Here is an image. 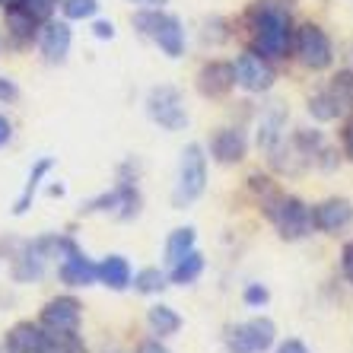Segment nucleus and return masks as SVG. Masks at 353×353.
<instances>
[{
    "label": "nucleus",
    "instance_id": "f257e3e1",
    "mask_svg": "<svg viewBox=\"0 0 353 353\" xmlns=\"http://www.w3.org/2000/svg\"><path fill=\"white\" fill-rule=\"evenodd\" d=\"M252 32L255 51L261 58H287L293 41V19L283 0H258L252 7Z\"/></svg>",
    "mask_w": 353,
    "mask_h": 353
},
{
    "label": "nucleus",
    "instance_id": "f03ea898",
    "mask_svg": "<svg viewBox=\"0 0 353 353\" xmlns=\"http://www.w3.org/2000/svg\"><path fill=\"white\" fill-rule=\"evenodd\" d=\"M264 214L274 220L283 239H303L312 232V210L293 194H280V191H268L264 194Z\"/></svg>",
    "mask_w": 353,
    "mask_h": 353
},
{
    "label": "nucleus",
    "instance_id": "7ed1b4c3",
    "mask_svg": "<svg viewBox=\"0 0 353 353\" xmlns=\"http://www.w3.org/2000/svg\"><path fill=\"white\" fill-rule=\"evenodd\" d=\"M207 188V157L201 143H188L181 150V163H179V181L172 191V204L175 207H188Z\"/></svg>",
    "mask_w": 353,
    "mask_h": 353
},
{
    "label": "nucleus",
    "instance_id": "20e7f679",
    "mask_svg": "<svg viewBox=\"0 0 353 353\" xmlns=\"http://www.w3.org/2000/svg\"><path fill=\"white\" fill-rule=\"evenodd\" d=\"M147 115L163 128V131H181L188 124V112L181 102V92L175 86H157L147 96Z\"/></svg>",
    "mask_w": 353,
    "mask_h": 353
},
{
    "label": "nucleus",
    "instance_id": "39448f33",
    "mask_svg": "<svg viewBox=\"0 0 353 353\" xmlns=\"http://www.w3.org/2000/svg\"><path fill=\"white\" fill-rule=\"evenodd\" d=\"M296 58L303 61L309 70H325L334 61V48H331V39L325 35V29L315 23H305L296 29Z\"/></svg>",
    "mask_w": 353,
    "mask_h": 353
},
{
    "label": "nucleus",
    "instance_id": "423d86ee",
    "mask_svg": "<svg viewBox=\"0 0 353 353\" xmlns=\"http://www.w3.org/2000/svg\"><path fill=\"white\" fill-rule=\"evenodd\" d=\"M277 337L271 319H248L230 331V353H268Z\"/></svg>",
    "mask_w": 353,
    "mask_h": 353
},
{
    "label": "nucleus",
    "instance_id": "0eeeda50",
    "mask_svg": "<svg viewBox=\"0 0 353 353\" xmlns=\"http://www.w3.org/2000/svg\"><path fill=\"white\" fill-rule=\"evenodd\" d=\"M58 252H64L58 274L67 287H90V283L99 280V264H92L70 239H58Z\"/></svg>",
    "mask_w": 353,
    "mask_h": 353
},
{
    "label": "nucleus",
    "instance_id": "6e6552de",
    "mask_svg": "<svg viewBox=\"0 0 353 353\" xmlns=\"http://www.w3.org/2000/svg\"><path fill=\"white\" fill-rule=\"evenodd\" d=\"M232 74H236V83L248 92H264L274 86V70L268 64V58H261L258 51H245L239 54L236 64H232Z\"/></svg>",
    "mask_w": 353,
    "mask_h": 353
},
{
    "label": "nucleus",
    "instance_id": "1a4fd4ad",
    "mask_svg": "<svg viewBox=\"0 0 353 353\" xmlns=\"http://www.w3.org/2000/svg\"><path fill=\"white\" fill-rule=\"evenodd\" d=\"M83 305L77 296H54L41 309V325L45 331H77L80 328Z\"/></svg>",
    "mask_w": 353,
    "mask_h": 353
},
{
    "label": "nucleus",
    "instance_id": "9d476101",
    "mask_svg": "<svg viewBox=\"0 0 353 353\" xmlns=\"http://www.w3.org/2000/svg\"><path fill=\"white\" fill-rule=\"evenodd\" d=\"M353 223V204L344 197H328L312 210V226L321 232H341Z\"/></svg>",
    "mask_w": 353,
    "mask_h": 353
},
{
    "label": "nucleus",
    "instance_id": "9b49d317",
    "mask_svg": "<svg viewBox=\"0 0 353 353\" xmlns=\"http://www.w3.org/2000/svg\"><path fill=\"white\" fill-rule=\"evenodd\" d=\"M232 86H236V74H232V64H226V61H210L197 74V90L210 99L226 96Z\"/></svg>",
    "mask_w": 353,
    "mask_h": 353
},
{
    "label": "nucleus",
    "instance_id": "f8f14e48",
    "mask_svg": "<svg viewBox=\"0 0 353 353\" xmlns=\"http://www.w3.org/2000/svg\"><path fill=\"white\" fill-rule=\"evenodd\" d=\"M70 41H74V35H70V26L67 23H45V29L39 35V48L48 64H64L67 51H70Z\"/></svg>",
    "mask_w": 353,
    "mask_h": 353
},
{
    "label": "nucleus",
    "instance_id": "ddd939ff",
    "mask_svg": "<svg viewBox=\"0 0 353 353\" xmlns=\"http://www.w3.org/2000/svg\"><path fill=\"white\" fill-rule=\"evenodd\" d=\"M86 210H112V214L121 216V220H131V216L140 214V194H137V188H131V185L124 181V185H118V188L112 191V194L92 201Z\"/></svg>",
    "mask_w": 353,
    "mask_h": 353
},
{
    "label": "nucleus",
    "instance_id": "4468645a",
    "mask_svg": "<svg viewBox=\"0 0 353 353\" xmlns=\"http://www.w3.org/2000/svg\"><path fill=\"white\" fill-rule=\"evenodd\" d=\"M210 150H214V159L223 165H232V163H242L248 153V140L245 134L239 128H223V131L214 134L210 140Z\"/></svg>",
    "mask_w": 353,
    "mask_h": 353
},
{
    "label": "nucleus",
    "instance_id": "2eb2a0df",
    "mask_svg": "<svg viewBox=\"0 0 353 353\" xmlns=\"http://www.w3.org/2000/svg\"><path fill=\"white\" fill-rule=\"evenodd\" d=\"M41 334H45V331H41L39 325H32V321H17V325L7 331L3 347H7V353H39Z\"/></svg>",
    "mask_w": 353,
    "mask_h": 353
},
{
    "label": "nucleus",
    "instance_id": "dca6fc26",
    "mask_svg": "<svg viewBox=\"0 0 353 353\" xmlns=\"http://www.w3.org/2000/svg\"><path fill=\"white\" fill-rule=\"evenodd\" d=\"M150 39H157V45L169 58H181V51H185V29H181L179 17H169V13H163L157 32L150 35Z\"/></svg>",
    "mask_w": 353,
    "mask_h": 353
},
{
    "label": "nucleus",
    "instance_id": "f3484780",
    "mask_svg": "<svg viewBox=\"0 0 353 353\" xmlns=\"http://www.w3.org/2000/svg\"><path fill=\"white\" fill-rule=\"evenodd\" d=\"M99 280L108 290H128L131 287V264L121 255H108L105 261L99 264Z\"/></svg>",
    "mask_w": 353,
    "mask_h": 353
},
{
    "label": "nucleus",
    "instance_id": "a211bd4d",
    "mask_svg": "<svg viewBox=\"0 0 353 353\" xmlns=\"http://www.w3.org/2000/svg\"><path fill=\"white\" fill-rule=\"evenodd\" d=\"M7 32L10 39L17 41V45H26V41H32L35 32H39V23H35L23 7H10L7 10Z\"/></svg>",
    "mask_w": 353,
    "mask_h": 353
},
{
    "label": "nucleus",
    "instance_id": "6ab92c4d",
    "mask_svg": "<svg viewBox=\"0 0 353 353\" xmlns=\"http://www.w3.org/2000/svg\"><path fill=\"white\" fill-rule=\"evenodd\" d=\"M54 169V159H48V157H41L39 163L32 165V172H29V181H26V188H23V194H19V201H17V207H13V214L17 216H23L26 210H29V204H32V197H35V191H39V185H41V179Z\"/></svg>",
    "mask_w": 353,
    "mask_h": 353
},
{
    "label": "nucleus",
    "instance_id": "aec40b11",
    "mask_svg": "<svg viewBox=\"0 0 353 353\" xmlns=\"http://www.w3.org/2000/svg\"><path fill=\"white\" fill-rule=\"evenodd\" d=\"M39 353H86L77 331H45Z\"/></svg>",
    "mask_w": 353,
    "mask_h": 353
},
{
    "label": "nucleus",
    "instance_id": "412c9836",
    "mask_svg": "<svg viewBox=\"0 0 353 353\" xmlns=\"http://www.w3.org/2000/svg\"><path fill=\"white\" fill-rule=\"evenodd\" d=\"M201 271H204V258H201V252L191 248L188 255L179 258V261L172 264V274H169V277H172V283H181V287H185V283H194V280L201 277Z\"/></svg>",
    "mask_w": 353,
    "mask_h": 353
},
{
    "label": "nucleus",
    "instance_id": "4be33fe9",
    "mask_svg": "<svg viewBox=\"0 0 353 353\" xmlns=\"http://www.w3.org/2000/svg\"><path fill=\"white\" fill-rule=\"evenodd\" d=\"M147 321H150V328L157 331L159 337L175 334V331L181 328V315L175 312L172 305H153V309L147 312Z\"/></svg>",
    "mask_w": 353,
    "mask_h": 353
},
{
    "label": "nucleus",
    "instance_id": "5701e85b",
    "mask_svg": "<svg viewBox=\"0 0 353 353\" xmlns=\"http://www.w3.org/2000/svg\"><path fill=\"white\" fill-rule=\"evenodd\" d=\"M194 248V230L191 226H181V230L169 232V239H165V261L175 264L179 258H185Z\"/></svg>",
    "mask_w": 353,
    "mask_h": 353
},
{
    "label": "nucleus",
    "instance_id": "b1692460",
    "mask_svg": "<svg viewBox=\"0 0 353 353\" xmlns=\"http://www.w3.org/2000/svg\"><path fill=\"white\" fill-rule=\"evenodd\" d=\"M309 112H312L319 121H331V118L344 115V105H341V102L334 99V92L325 90V92H319V96H312V102H309Z\"/></svg>",
    "mask_w": 353,
    "mask_h": 353
},
{
    "label": "nucleus",
    "instance_id": "393cba45",
    "mask_svg": "<svg viewBox=\"0 0 353 353\" xmlns=\"http://www.w3.org/2000/svg\"><path fill=\"white\" fill-rule=\"evenodd\" d=\"M165 287V277L159 268H143V271L134 274V290L137 293H159Z\"/></svg>",
    "mask_w": 353,
    "mask_h": 353
},
{
    "label": "nucleus",
    "instance_id": "a878e982",
    "mask_svg": "<svg viewBox=\"0 0 353 353\" xmlns=\"http://www.w3.org/2000/svg\"><path fill=\"white\" fill-rule=\"evenodd\" d=\"M58 3H61V0H19L17 7H23L26 13L35 19V23H48V19L54 17Z\"/></svg>",
    "mask_w": 353,
    "mask_h": 353
},
{
    "label": "nucleus",
    "instance_id": "bb28decb",
    "mask_svg": "<svg viewBox=\"0 0 353 353\" xmlns=\"http://www.w3.org/2000/svg\"><path fill=\"white\" fill-rule=\"evenodd\" d=\"M280 124H283V115H280V108H274L271 115L261 121V131H258V143H261V147H274V143H277Z\"/></svg>",
    "mask_w": 353,
    "mask_h": 353
},
{
    "label": "nucleus",
    "instance_id": "cd10ccee",
    "mask_svg": "<svg viewBox=\"0 0 353 353\" xmlns=\"http://www.w3.org/2000/svg\"><path fill=\"white\" fill-rule=\"evenodd\" d=\"M61 10L67 19H90L99 10V0H61Z\"/></svg>",
    "mask_w": 353,
    "mask_h": 353
},
{
    "label": "nucleus",
    "instance_id": "c85d7f7f",
    "mask_svg": "<svg viewBox=\"0 0 353 353\" xmlns=\"http://www.w3.org/2000/svg\"><path fill=\"white\" fill-rule=\"evenodd\" d=\"M159 19H163V10L143 7L137 17H134V29H137L140 35H153L157 32V26H159Z\"/></svg>",
    "mask_w": 353,
    "mask_h": 353
},
{
    "label": "nucleus",
    "instance_id": "c756f323",
    "mask_svg": "<svg viewBox=\"0 0 353 353\" xmlns=\"http://www.w3.org/2000/svg\"><path fill=\"white\" fill-rule=\"evenodd\" d=\"M268 299H271V293H268L261 283H252V287L245 290V303H248V305H264Z\"/></svg>",
    "mask_w": 353,
    "mask_h": 353
},
{
    "label": "nucleus",
    "instance_id": "7c9ffc66",
    "mask_svg": "<svg viewBox=\"0 0 353 353\" xmlns=\"http://www.w3.org/2000/svg\"><path fill=\"white\" fill-rule=\"evenodd\" d=\"M19 99V86L10 77H0V102H17Z\"/></svg>",
    "mask_w": 353,
    "mask_h": 353
},
{
    "label": "nucleus",
    "instance_id": "2f4dec72",
    "mask_svg": "<svg viewBox=\"0 0 353 353\" xmlns=\"http://www.w3.org/2000/svg\"><path fill=\"white\" fill-rule=\"evenodd\" d=\"M92 32H96V39H115V26L108 23V19H99V23L92 26Z\"/></svg>",
    "mask_w": 353,
    "mask_h": 353
},
{
    "label": "nucleus",
    "instance_id": "473e14b6",
    "mask_svg": "<svg viewBox=\"0 0 353 353\" xmlns=\"http://www.w3.org/2000/svg\"><path fill=\"white\" fill-rule=\"evenodd\" d=\"M10 140H13V124L7 115H0V147H7Z\"/></svg>",
    "mask_w": 353,
    "mask_h": 353
},
{
    "label": "nucleus",
    "instance_id": "72a5a7b5",
    "mask_svg": "<svg viewBox=\"0 0 353 353\" xmlns=\"http://www.w3.org/2000/svg\"><path fill=\"white\" fill-rule=\"evenodd\" d=\"M341 258H344V274H347V280L353 283V239L344 245V255H341Z\"/></svg>",
    "mask_w": 353,
    "mask_h": 353
},
{
    "label": "nucleus",
    "instance_id": "f704fd0d",
    "mask_svg": "<svg viewBox=\"0 0 353 353\" xmlns=\"http://www.w3.org/2000/svg\"><path fill=\"white\" fill-rule=\"evenodd\" d=\"M277 353H309V347H305L303 341H283V344L277 347Z\"/></svg>",
    "mask_w": 353,
    "mask_h": 353
},
{
    "label": "nucleus",
    "instance_id": "c9c22d12",
    "mask_svg": "<svg viewBox=\"0 0 353 353\" xmlns=\"http://www.w3.org/2000/svg\"><path fill=\"white\" fill-rule=\"evenodd\" d=\"M344 153L353 159V118L347 121V128H344Z\"/></svg>",
    "mask_w": 353,
    "mask_h": 353
},
{
    "label": "nucleus",
    "instance_id": "e433bc0d",
    "mask_svg": "<svg viewBox=\"0 0 353 353\" xmlns=\"http://www.w3.org/2000/svg\"><path fill=\"white\" fill-rule=\"evenodd\" d=\"M137 353H169V350H165V347L159 344V341H143Z\"/></svg>",
    "mask_w": 353,
    "mask_h": 353
},
{
    "label": "nucleus",
    "instance_id": "4c0bfd02",
    "mask_svg": "<svg viewBox=\"0 0 353 353\" xmlns=\"http://www.w3.org/2000/svg\"><path fill=\"white\" fill-rule=\"evenodd\" d=\"M131 3H140V7H153V10H163L165 0H131Z\"/></svg>",
    "mask_w": 353,
    "mask_h": 353
},
{
    "label": "nucleus",
    "instance_id": "58836bf2",
    "mask_svg": "<svg viewBox=\"0 0 353 353\" xmlns=\"http://www.w3.org/2000/svg\"><path fill=\"white\" fill-rule=\"evenodd\" d=\"M17 3H19V0H0V7H3V10H10V7H17Z\"/></svg>",
    "mask_w": 353,
    "mask_h": 353
}]
</instances>
